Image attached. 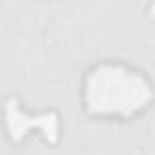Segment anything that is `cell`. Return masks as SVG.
<instances>
[{"label": "cell", "instance_id": "obj_1", "mask_svg": "<svg viewBox=\"0 0 155 155\" xmlns=\"http://www.w3.org/2000/svg\"><path fill=\"white\" fill-rule=\"evenodd\" d=\"M78 97L88 119L130 123L153 108L155 81L124 60H99L81 74Z\"/></svg>", "mask_w": 155, "mask_h": 155}, {"label": "cell", "instance_id": "obj_2", "mask_svg": "<svg viewBox=\"0 0 155 155\" xmlns=\"http://www.w3.org/2000/svg\"><path fill=\"white\" fill-rule=\"evenodd\" d=\"M61 126L58 110L29 112L16 96H9L2 105V128L13 144H24L36 134L45 144L56 146L61 141Z\"/></svg>", "mask_w": 155, "mask_h": 155}]
</instances>
